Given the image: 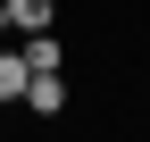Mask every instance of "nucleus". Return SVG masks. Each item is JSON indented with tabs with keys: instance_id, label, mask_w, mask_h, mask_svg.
Returning <instances> with one entry per match:
<instances>
[{
	"instance_id": "nucleus-1",
	"label": "nucleus",
	"mask_w": 150,
	"mask_h": 142,
	"mask_svg": "<svg viewBox=\"0 0 150 142\" xmlns=\"http://www.w3.org/2000/svg\"><path fill=\"white\" fill-rule=\"evenodd\" d=\"M25 84H33V59L25 50H0V100H25Z\"/></svg>"
},
{
	"instance_id": "nucleus-2",
	"label": "nucleus",
	"mask_w": 150,
	"mask_h": 142,
	"mask_svg": "<svg viewBox=\"0 0 150 142\" xmlns=\"http://www.w3.org/2000/svg\"><path fill=\"white\" fill-rule=\"evenodd\" d=\"M50 17H59V0H8V25L25 33H50Z\"/></svg>"
},
{
	"instance_id": "nucleus-3",
	"label": "nucleus",
	"mask_w": 150,
	"mask_h": 142,
	"mask_svg": "<svg viewBox=\"0 0 150 142\" xmlns=\"http://www.w3.org/2000/svg\"><path fill=\"white\" fill-rule=\"evenodd\" d=\"M25 59H33V67H67V50L50 42V33H33V42H25Z\"/></svg>"
},
{
	"instance_id": "nucleus-4",
	"label": "nucleus",
	"mask_w": 150,
	"mask_h": 142,
	"mask_svg": "<svg viewBox=\"0 0 150 142\" xmlns=\"http://www.w3.org/2000/svg\"><path fill=\"white\" fill-rule=\"evenodd\" d=\"M0 25H8V0H0Z\"/></svg>"
}]
</instances>
